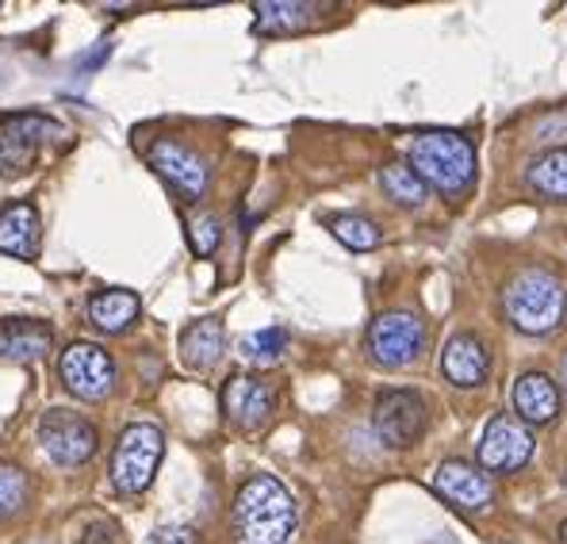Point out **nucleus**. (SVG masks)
Returning a JSON list of instances; mask_svg holds the SVG:
<instances>
[{"label": "nucleus", "mask_w": 567, "mask_h": 544, "mask_svg": "<svg viewBox=\"0 0 567 544\" xmlns=\"http://www.w3.org/2000/svg\"><path fill=\"white\" fill-rule=\"evenodd\" d=\"M96 425L81 418L78 410L54 407L39 418V445L43 453L62 468H78L96 453Z\"/></svg>", "instance_id": "423d86ee"}, {"label": "nucleus", "mask_w": 567, "mask_h": 544, "mask_svg": "<svg viewBox=\"0 0 567 544\" xmlns=\"http://www.w3.org/2000/svg\"><path fill=\"white\" fill-rule=\"evenodd\" d=\"M533 138H537L540 146H560V142H567V107H556V112L540 115L537 127H533Z\"/></svg>", "instance_id": "bb28decb"}, {"label": "nucleus", "mask_w": 567, "mask_h": 544, "mask_svg": "<svg viewBox=\"0 0 567 544\" xmlns=\"http://www.w3.org/2000/svg\"><path fill=\"white\" fill-rule=\"evenodd\" d=\"M272 407H277V391L261 380V376H230L223 383V414L235 422L238 430L254 433L269 422Z\"/></svg>", "instance_id": "ddd939ff"}, {"label": "nucleus", "mask_w": 567, "mask_h": 544, "mask_svg": "<svg viewBox=\"0 0 567 544\" xmlns=\"http://www.w3.org/2000/svg\"><path fill=\"white\" fill-rule=\"evenodd\" d=\"M146 162L185 199H204L207 184H212V170H207L204 157L177 138H154V146L146 150Z\"/></svg>", "instance_id": "9d476101"}, {"label": "nucleus", "mask_w": 567, "mask_h": 544, "mask_svg": "<svg viewBox=\"0 0 567 544\" xmlns=\"http://www.w3.org/2000/svg\"><path fill=\"white\" fill-rule=\"evenodd\" d=\"M162 453H165V433L154 422L127 425L112 453V487L120 495H142L154 483Z\"/></svg>", "instance_id": "20e7f679"}, {"label": "nucleus", "mask_w": 567, "mask_h": 544, "mask_svg": "<svg viewBox=\"0 0 567 544\" xmlns=\"http://www.w3.org/2000/svg\"><path fill=\"white\" fill-rule=\"evenodd\" d=\"M319 12L322 4H303V0H261V4H254V31H261V35L303 31L307 23H315Z\"/></svg>", "instance_id": "6ab92c4d"}, {"label": "nucleus", "mask_w": 567, "mask_h": 544, "mask_svg": "<svg viewBox=\"0 0 567 544\" xmlns=\"http://www.w3.org/2000/svg\"><path fill=\"white\" fill-rule=\"evenodd\" d=\"M425 349V322L411 311H388L369 326V357L380 368H406Z\"/></svg>", "instance_id": "0eeeda50"}, {"label": "nucleus", "mask_w": 567, "mask_h": 544, "mask_svg": "<svg viewBox=\"0 0 567 544\" xmlns=\"http://www.w3.org/2000/svg\"><path fill=\"white\" fill-rule=\"evenodd\" d=\"M380 188L388 192V199H395V204H403V207H422L425 196H430L425 181L403 162L383 165V170H380Z\"/></svg>", "instance_id": "4be33fe9"}, {"label": "nucleus", "mask_w": 567, "mask_h": 544, "mask_svg": "<svg viewBox=\"0 0 567 544\" xmlns=\"http://www.w3.org/2000/svg\"><path fill=\"white\" fill-rule=\"evenodd\" d=\"M39 242H43V223L31 204H12L0 212V254L35 261Z\"/></svg>", "instance_id": "2eb2a0df"}, {"label": "nucleus", "mask_w": 567, "mask_h": 544, "mask_svg": "<svg viewBox=\"0 0 567 544\" xmlns=\"http://www.w3.org/2000/svg\"><path fill=\"white\" fill-rule=\"evenodd\" d=\"M441 372L456 388H480L491 372V353L475 333H456L449 338L445 353H441Z\"/></svg>", "instance_id": "4468645a"}, {"label": "nucleus", "mask_w": 567, "mask_h": 544, "mask_svg": "<svg viewBox=\"0 0 567 544\" xmlns=\"http://www.w3.org/2000/svg\"><path fill=\"white\" fill-rule=\"evenodd\" d=\"M372 425H377V438L391 449H411L414 441L425 433V403L419 391L391 388L380 391L377 403H372Z\"/></svg>", "instance_id": "6e6552de"}, {"label": "nucleus", "mask_w": 567, "mask_h": 544, "mask_svg": "<svg viewBox=\"0 0 567 544\" xmlns=\"http://www.w3.org/2000/svg\"><path fill=\"white\" fill-rule=\"evenodd\" d=\"M70 131L62 123L47 120V115H12L4 123V142H0V170L8 177H20L31 162H35L39 142H62Z\"/></svg>", "instance_id": "9b49d317"}, {"label": "nucleus", "mask_w": 567, "mask_h": 544, "mask_svg": "<svg viewBox=\"0 0 567 544\" xmlns=\"http://www.w3.org/2000/svg\"><path fill=\"white\" fill-rule=\"evenodd\" d=\"M81 544H120V530L100 517V522L85 525V537H81Z\"/></svg>", "instance_id": "c85d7f7f"}, {"label": "nucleus", "mask_w": 567, "mask_h": 544, "mask_svg": "<svg viewBox=\"0 0 567 544\" xmlns=\"http://www.w3.org/2000/svg\"><path fill=\"white\" fill-rule=\"evenodd\" d=\"M430 487L464 514H487L495 506V483L468 460H441L430 475Z\"/></svg>", "instance_id": "1a4fd4ad"}, {"label": "nucleus", "mask_w": 567, "mask_h": 544, "mask_svg": "<svg viewBox=\"0 0 567 544\" xmlns=\"http://www.w3.org/2000/svg\"><path fill=\"white\" fill-rule=\"evenodd\" d=\"M223 357V322L219 318H196L185 333H181V361L192 372H207Z\"/></svg>", "instance_id": "a211bd4d"}, {"label": "nucleus", "mask_w": 567, "mask_h": 544, "mask_svg": "<svg viewBox=\"0 0 567 544\" xmlns=\"http://www.w3.org/2000/svg\"><path fill=\"white\" fill-rule=\"evenodd\" d=\"M58 380L70 396L85 399V403H104L115 388V361L93 341H73L58 361Z\"/></svg>", "instance_id": "39448f33"}, {"label": "nucleus", "mask_w": 567, "mask_h": 544, "mask_svg": "<svg viewBox=\"0 0 567 544\" xmlns=\"http://www.w3.org/2000/svg\"><path fill=\"white\" fill-rule=\"evenodd\" d=\"M288 349V333L280 330V326H269V330H257L249 333L246 341H241V357L254 365H272L280 361V353Z\"/></svg>", "instance_id": "393cba45"}, {"label": "nucleus", "mask_w": 567, "mask_h": 544, "mask_svg": "<svg viewBox=\"0 0 567 544\" xmlns=\"http://www.w3.org/2000/svg\"><path fill=\"white\" fill-rule=\"evenodd\" d=\"M560 544H567V522L560 525Z\"/></svg>", "instance_id": "c756f323"}, {"label": "nucleus", "mask_w": 567, "mask_h": 544, "mask_svg": "<svg viewBox=\"0 0 567 544\" xmlns=\"http://www.w3.org/2000/svg\"><path fill=\"white\" fill-rule=\"evenodd\" d=\"M327 227L341 246H349L353 254H364V249L380 246V227L364 215H330Z\"/></svg>", "instance_id": "5701e85b"}, {"label": "nucleus", "mask_w": 567, "mask_h": 544, "mask_svg": "<svg viewBox=\"0 0 567 544\" xmlns=\"http://www.w3.org/2000/svg\"><path fill=\"white\" fill-rule=\"evenodd\" d=\"M138 311H142L138 296L127 288H107L89 299V322L104 333H123L138 318Z\"/></svg>", "instance_id": "aec40b11"}, {"label": "nucleus", "mask_w": 567, "mask_h": 544, "mask_svg": "<svg viewBox=\"0 0 567 544\" xmlns=\"http://www.w3.org/2000/svg\"><path fill=\"white\" fill-rule=\"evenodd\" d=\"M406 165L445 196H461L475 181V150L456 131H422L406 142Z\"/></svg>", "instance_id": "f03ea898"}, {"label": "nucleus", "mask_w": 567, "mask_h": 544, "mask_svg": "<svg viewBox=\"0 0 567 544\" xmlns=\"http://www.w3.org/2000/svg\"><path fill=\"white\" fill-rule=\"evenodd\" d=\"M54 346V333L35 318H0V361H39Z\"/></svg>", "instance_id": "dca6fc26"}, {"label": "nucleus", "mask_w": 567, "mask_h": 544, "mask_svg": "<svg viewBox=\"0 0 567 544\" xmlns=\"http://www.w3.org/2000/svg\"><path fill=\"white\" fill-rule=\"evenodd\" d=\"M529 456H533V438L518 418L511 414L491 418L480 438V468H487V472H518V468L529 464Z\"/></svg>", "instance_id": "f8f14e48"}, {"label": "nucleus", "mask_w": 567, "mask_h": 544, "mask_svg": "<svg viewBox=\"0 0 567 544\" xmlns=\"http://www.w3.org/2000/svg\"><path fill=\"white\" fill-rule=\"evenodd\" d=\"M564 383H567V357H564Z\"/></svg>", "instance_id": "7c9ffc66"}, {"label": "nucleus", "mask_w": 567, "mask_h": 544, "mask_svg": "<svg viewBox=\"0 0 567 544\" xmlns=\"http://www.w3.org/2000/svg\"><path fill=\"white\" fill-rule=\"evenodd\" d=\"M503 307L514 330L529 333V338H545V333L560 330L567 315V288L560 276L548 269H522L506 284Z\"/></svg>", "instance_id": "7ed1b4c3"}, {"label": "nucleus", "mask_w": 567, "mask_h": 544, "mask_svg": "<svg viewBox=\"0 0 567 544\" xmlns=\"http://www.w3.org/2000/svg\"><path fill=\"white\" fill-rule=\"evenodd\" d=\"M146 544H199L192 525H162L146 537Z\"/></svg>", "instance_id": "cd10ccee"}, {"label": "nucleus", "mask_w": 567, "mask_h": 544, "mask_svg": "<svg viewBox=\"0 0 567 544\" xmlns=\"http://www.w3.org/2000/svg\"><path fill=\"white\" fill-rule=\"evenodd\" d=\"M514 410H518L522 422L548 425L560 414V391L545 372H522L518 383H514Z\"/></svg>", "instance_id": "f3484780"}, {"label": "nucleus", "mask_w": 567, "mask_h": 544, "mask_svg": "<svg viewBox=\"0 0 567 544\" xmlns=\"http://www.w3.org/2000/svg\"><path fill=\"white\" fill-rule=\"evenodd\" d=\"M223 242V223L215 219V215H196V219H188V246L196 257H212L215 249H219Z\"/></svg>", "instance_id": "a878e982"}, {"label": "nucleus", "mask_w": 567, "mask_h": 544, "mask_svg": "<svg viewBox=\"0 0 567 544\" xmlns=\"http://www.w3.org/2000/svg\"><path fill=\"white\" fill-rule=\"evenodd\" d=\"M299 530L296 499L277 475H249L235 495L230 533L235 544H291Z\"/></svg>", "instance_id": "f257e3e1"}, {"label": "nucleus", "mask_w": 567, "mask_h": 544, "mask_svg": "<svg viewBox=\"0 0 567 544\" xmlns=\"http://www.w3.org/2000/svg\"><path fill=\"white\" fill-rule=\"evenodd\" d=\"M525 184L545 199H567V146L545 150V154L529 165Z\"/></svg>", "instance_id": "412c9836"}, {"label": "nucleus", "mask_w": 567, "mask_h": 544, "mask_svg": "<svg viewBox=\"0 0 567 544\" xmlns=\"http://www.w3.org/2000/svg\"><path fill=\"white\" fill-rule=\"evenodd\" d=\"M31 499V480L16 464H0V522L16 517Z\"/></svg>", "instance_id": "b1692460"}]
</instances>
